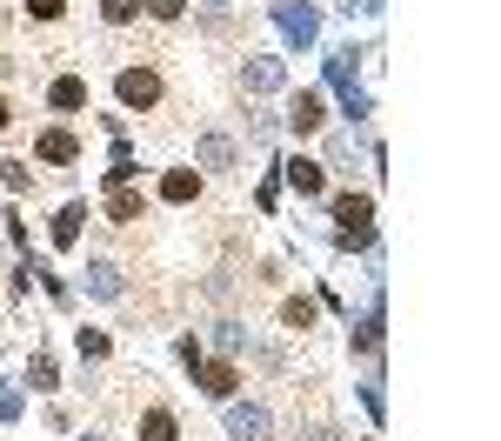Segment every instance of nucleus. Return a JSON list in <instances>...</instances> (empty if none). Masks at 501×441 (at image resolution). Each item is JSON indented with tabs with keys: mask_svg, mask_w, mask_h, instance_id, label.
Instances as JSON below:
<instances>
[{
	"mask_svg": "<svg viewBox=\"0 0 501 441\" xmlns=\"http://www.w3.org/2000/svg\"><path fill=\"white\" fill-rule=\"evenodd\" d=\"M201 161H207V167H234V141H221V134H201Z\"/></svg>",
	"mask_w": 501,
	"mask_h": 441,
	"instance_id": "obj_13",
	"label": "nucleus"
},
{
	"mask_svg": "<svg viewBox=\"0 0 501 441\" xmlns=\"http://www.w3.org/2000/svg\"><path fill=\"white\" fill-rule=\"evenodd\" d=\"M0 127H7V100H0Z\"/></svg>",
	"mask_w": 501,
	"mask_h": 441,
	"instance_id": "obj_22",
	"label": "nucleus"
},
{
	"mask_svg": "<svg viewBox=\"0 0 501 441\" xmlns=\"http://www.w3.org/2000/svg\"><path fill=\"white\" fill-rule=\"evenodd\" d=\"M100 14H108V21H114V27H128V21H134V14H141V0H100Z\"/></svg>",
	"mask_w": 501,
	"mask_h": 441,
	"instance_id": "obj_17",
	"label": "nucleus"
},
{
	"mask_svg": "<svg viewBox=\"0 0 501 441\" xmlns=\"http://www.w3.org/2000/svg\"><path fill=\"white\" fill-rule=\"evenodd\" d=\"M80 354H88V361H100V354H108V334H100V328H80Z\"/></svg>",
	"mask_w": 501,
	"mask_h": 441,
	"instance_id": "obj_19",
	"label": "nucleus"
},
{
	"mask_svg": "<svg viewBox=\"0 0 501 441\" xmlns=\"http://www.w3.org/2000/svg\"><path fill=\"white\" fill-rule=\"evenodd\" d=\"M120 100H128V108H154V100H161V74H154V67H120Z\"/></svg>",
	"mask_w": 501,
	"mask_h": 441,
	"instance_id": "obj_2",
	"label": "nucleus"
},
{
	"mask_svg": "<svg viewBox=\"0 0 501 441\" xmlns=\"http://www.w3.org/2000/svg\"><path fill=\"white\" fill-rule=\"evenodd\" d=\"M368 214H374V201H368V194H341V201H335V220H341L335 234H341V248H368V241H374Z\"/></svg>",
	"mask_w": 501,
	"mask_h": 441,
	"instance_id": "obj_1",
	"label": "nucleus"
},
{
	"mask_svg": "<svg viewBox=\"0 0 501 441\" xmlns=\"http://www.w3.org/2000/svg\"><path fill=\"white\" fill-rule=\"evenodd\" d=\"M228 435H241V441H268V408H228Z\"/></svg>",
	"mask_w": 501,
	"mask_h": 441,
	"instance_id": "obj_4",
	"label": "nucleus"
},
{
	"mask_svg": "<svg viewBox=\"0 0 501 441\" xmlns=\"http://www.w3.org/2000/svg\"><path fill=\"white\" fill-rule=\"evenodd\" d=\"M281 74H288V67L274 61V54H254V67H248V88H261V94H268V88H281Z\"/></svg>",
	"mask_w": 501,
	"mask_h": 441,
	"instance_id": "obj_10",
	"label": "nucleus"
},
{
	"mask_svg": "<svg viewBox=\"0 0 501 441\" xmlns=\"http://www.w3.org/2000/svg\"><path fill=\"white\" fill-rule=\"evenodd\" d=\"M161 194H167V201H194V194H201V181L187 174V167H175V174L161 181Z\"/></svg>",
	"mask_w": 501,
	"mask_h": 441,
	"instance_id": "obj_14",
	"label": "nucleus"
},
{
	"mask_svg": "<svg viewBox=\"0 0 501 441\" xmlns=\"http://www.w3.org/2000/svg\"><path fill=\"white\" fill-rule=\"evenodd\" d=\"M27 14H33V21H61L67 0H27Z\"/></svg>",
	"mask_w": 501,
	"mask_h": 441,
	"instance_id": "obj_20",
	"label": "nucleus"
},
{
	"mask_svg": "<svg viewBox=\"0 0 501 441\" xmlns=\"http://www.w3.org/2000/svg\"><path fill=\"white\" fill-rule=\"evenodd\" d=\"M141 441H181L175 415H167V408H147V415H141Z\"/></svg>",
	"mask_w": 501,
	"mask_h": 441,
	"instance_id": "obj_9",
	"label": "nucleus"
},
{
	"mask_svg": "<svg viewBox=\"0 0 501 441\" xmlns=\"http://www.w3.org/2000/svg\"><path fill=\"white\" fill-rule=\"evenodd\" d=\"M47 100H54V108H61V114H74V108H88V80H74V74H67V80H54V88H47Z\"/></svg>",
	"mask_w": 501,
	"mask_h": 441,
	"instance_id": "obj_7",
	"label": "nucleus"
},
{
	"mask_svg": "<svg viewBox=\"0 0 501 441\" xmlns=\"http://www.w3.org/2000/svg\"><path fill=\"white\" fill-rule=\"evenodd\" d=\"M181 7H187V0H147L154 21H181Z\"/></svg>",
	"mask_w": 501,
	"mask_h": 441,
	"instance_id": "obj_21",
	"label": "nucleus"
},
{
	"mask_svg": "<svg viewBox=\"0 0 501 441\" xmlns=\"http://www.w3.org/2000/svg\"><path fill=\"white\" fill-rule=\"evenodd\" d=\"M288 127H295V134H315V127H321V94H295V108H288Z\"/></svg>",
	"mask_w": 501,
	"mask_h": 441,
	"instance_id": "obj_6",
	"label": "nucleus"
},
{
	"mask_svg": "<svg viewBox=\"0 0 501 441\" xmlns=\"http://www.w3.org/2000/svg\"><path fill=\"white\" fill-rule=\"evenodd\" d=\"M274 21H281V33H288V41H315V14H307V7H281V14H274Z\"/></svg>",
	"mask_w": 501,
	"mask_h": 441,
	"instance_id": "obj_8",
	"label": "nucleus"
},
{
	"mask_svg": "<svg viewBox=\"0 0 501 441\" xmlns=\"http://www.w3.org/2000/svg\"><path fill=\"white\" fill-rule=\"evenodd\" d=\"M80 220H88V208H80V201H74V208H61V220H54V248H74V241H80Z\"/></svg>",
	"mask_w": 501,
	"mask_h": 441,
	"instance_id": "obj_11",
	"label": "nucleus"
},
{
	"mask_svg": "<svg viewBox=\"0 0 501 441\" xmlns=\"http://www.w3.org/2000/svg\"><path fill=\"white\" fill-rule=\"evenodd\" d=\"M108 214H114V220H141V194H134V188H114Z\"/></svg>",
	"mask_w": 501,
	"mask_h": 441,
	"instance_id": "obj_15",
	"label": "nucleus"
},
{
	"mask_svg": "<svg viewBox=\"0 0 501 441\" xmlns=\"http://www.w3.org/2000/svg\"><path fill=\"white\" fill-rule=\"evenodd\" d=\"M288 181L295 194H321V161H288Z\"/></svg>",
	"mask_w": 501,
	"mask_h": 441,
	"instance_id": "obj_12",
	"label": "nucleus"
},
{
	"mask_svg": "<svg viewBox=\"0 0 501 441\" xmlns=\"http://www.w3.org/2000/svg\"><path fill=\"white\" fill-rule=\"evenodd\" d=\"M88 287H94V295H120V275H114L108 261H94V267H88Z\"/></svg>",
	"mask_w": 501,
	"mask_h": 441,
	"instance_id": "obj_16",
	"label": "nucleus"
},
{
	"mask_svg": "<svg viewBox=\"0 0 501 441\" xmlns=\"http://www.w3.org/2000/svg\"><path fill=\"white\" fill-rule=\"evenodd\" d=\"M281 314H288V328H315V301H288Z\"/></svg>",
	"mask_w": 501,
	"mask_h": 441,
	"instance_id": "obj_18",
	"label": "nucleus"
},
{
	"mask_svg": "<svg viewBox=\"0 0 501 441\" xmlns=\"http://www.w3.org/2000/svg\"><path fill=\"white\" fill-rule=\"evenodd\" d=\"M33 155H41L47 167H67V161L80 155V147H74V134H61V127H54V134H41V141H33Z\"/></svg>",
	"mask_w": 501,
	"mask_h": 441,
	"instance_id": "obj_3",
	"label": "nucleus"
},
{
	"mask_svg": "<svg viewBox=\"0 0 501 441\" xmlns=\"http://www.w3.org/2000/svg\"><path fill=\"white\" fill-rule=\"evenodd\" d=\"M201 388H207L214 401H228V395H234V361H201Z\"/></svg>",
	"mask_w": 501,
	"mask_h": 441,
	"instance_id": "obj_5",
	"label": "nucleus"
}]
</instances>
